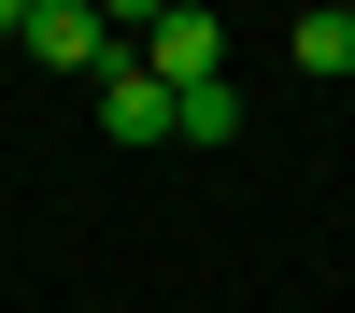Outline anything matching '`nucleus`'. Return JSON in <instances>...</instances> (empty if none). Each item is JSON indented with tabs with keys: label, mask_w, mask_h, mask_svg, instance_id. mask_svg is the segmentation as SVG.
<instances>
[{
	"label": "nucleus",
	"mask_w": 355,
	"mask_h": 313,
	"mask_svg": "<svg viewBox=\"0 0 355 313\" xmlns=\"http://www.w3.org/2000/svg\"><path fill=\"white\" fill-rule=\"evenodd\" d=\"M242 128V100H227V85H185V100H171V142H227Z\"/></svg>",
	"instance_id": "39448f33"
},
{
	"label": "nucleus",
	"mask_w": 355,
	"mask_h": 313,
	"mask_svg": "<svg viewBox=\"0 0 355 313\" xmlns=\"http://www.w3.org/2000/svg\"><path fill=\"white\" fill-rule=\"evenodd\" d=\"M100 128H114V142H171V85L142 71V57H114V71H100Z\"/></svg>",
	"instance_id": "7ed1b4c3"
},
{
	"label": "nucleus",
	"mask_w": 355,
	"mask_h": 313,
	"mask_svg": "<svg viewBox=\"0 0 355 313\" xmlns=\"http://www.w3.org/2000/svg\"><path fill=\"white\" fill-rule=\"evenodd\" d=\"M128 43H142V71H157L171 100H185V85H227V28H214V15H185V0H171V15H142Z\"/></svg>",
	"instance_id": "f257e3e1"
},
{
	"label": "nucleus",
	"mask_w": 355,
	"mask_h": 313,
	"mask_svg": "<svg viewBox=\"0 0 355 313\" xmlns=\"http://www.w3.org/2000/svg\"><path fill=\"white\" fill-rule=\"evenodd\" d=\"M284 43H299V71H355V0H327V15H299Z\"/></svg>",
	"instance_id": "20e7f679"
},
{
	"label": "nucleus",
	"mask_w": 355,
	"mask_h": 313,
	"mask_svg": "<svg viewBox=\"0 0 355 313\" xmlns=\"http://www.w3.org/2000/svg\"><path fill=\"white\" fill-rule=\"evenodd\" d=\"M28 57H43V71H114V28L85 15V0H28Z\"/></svg>",
	"instance_id": "f03ea898"
}]
</instances>
